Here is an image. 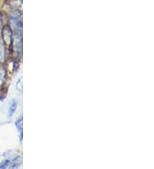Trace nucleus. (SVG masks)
Instances as JSON below:
<instances>
[{
  "instance_id": "nucleus-3",
  "label": "nucleus",
  "mask_w": 154,
  "mask_h": 169,
  "mask_svg": "<svg viewBox=\"0 0 154 169\" xmlns=\"http://www.w3.org/2000/svg\"><path fill=\"white\" fill-rule=\"evenodd\" d=\"M16 127L18 128L20 133H21V137H22V119H19L18 121L16 122Z\"/></svg>"
},
{
  "instance_id": "nucleus-4",
  "label": "nucleus",
  "mask_w": 154,
  "mask_h": 169,
  "mask_svg": "<svg viewBox=\"0 0 154 169\" xmlns=\"http://www.w3.org/2000/svg\"><path fill=\"white\" fill-rule=\"evenodd\" d=\"M9 165V160H4L0 163V169H6Z\"/></svg>"
},
{
  "instance_id": "nucleus-2",
  "label": "nucleus",
  "mask_w": 154,
  "mask_h": 169,
  "mask_svg": "<svg viewBox=\"0 0 154 169\" xmlns=\"http://www.w3.org/2000/svg\"><path fill=\"white\" fill-rule=\"evenodd\" d=\"M16 101H13V102L11 103L10 106H9V113H8L9 117H11V116L14 114V113L16 112Z\"/></svg>"
},
{
  "instance_id": "nucleus-7",
  "label": "nucleus",
  "mask_w": 154,
  "mask_h": 169,
  "mask_svg": "<svg viewBox=\"0 0 154 169\" xmlns=\"http://www.w3.org/2000/svg\"><path fill=\"white\" fill-rule=\"evenodd\" d=\"M0 27H1V18H0Z\"/></svg>"
},
{
  "instance_id": "nucleus-5",
  "label": "nucleus",
  "mask_w": 154,
  "mask_h": 169,
  "mask_svg": "<svg viewBox=\"0 0 154 169\" xmlns=\"http://www.w3.org/2000/svg\"><path fill=\"white\" fill-rule=\"evenodd\" d=\"M4 76H5V72H4V69L0 67V86L3 84V81L4 79Z\"/></svg>"
},
{
  "instance_id": "nucleus-1",
  "label": "nucleus",
  "mask_w": 154,
  "mask_h": 169,
  "mask_svg": "<svg viewBox=\"0 0 154 169\" xmlns=\"http://www.w3.org/2000/svg\"><path fill=\"white\" fill-rule=\"evenodd\" d=\"M2 40L4 41V44L6 45H10L13 43V37H12V32L8 26L4 27L2 30Z\"/></svg>"
},
{
  "instance_id": "nucleus-6",
  "label": "nucleus",
  "mask_w": 154,
  "mask_h": 169,
  "mask_svg": "<svg viewBox=\"0 0 154 169\" xmlns=\"http://www.w3.org/2000/svg\"><path fill=\"white\" fill-rule=\"evenodd\" d=\"M16 89L18 90V91H22V79H20L19 81H17V83H16Z\"/></svg>"
}]
</instances>
